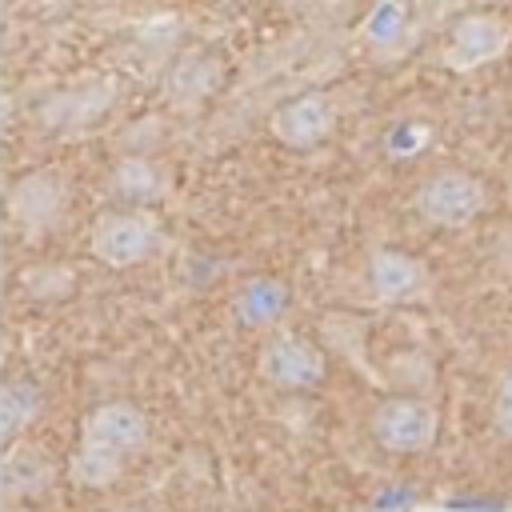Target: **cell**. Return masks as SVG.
I'll return each instance as SVG.
<instances>
[{
	"label": "cell",
	"mask_w": 512,
	"mask_h": 512,
	"mask_svg": "<svg viewBox=\"0 0 512 512\" xmlns=\"http://www.w3.org/2000/svg\"><path fill=\"white\" fill-rule=\"evenodd\" d=\"M88 248L108 268H132V264H144L160 248V224L152 220V212L116 204L92 220Z\"/></svg>",
	"instance_id": "6da1fadb"
},
{
	"label": "cell",
	"mask_w": 512,
	"mask_h": 512,
	"mask_svg": "<svg viewBox=\"0 0 512 512\" xmlns=\"http://www.w3.org/2000/svg\"><path fill=\"white\" fill-rule=\"evenodd\" d=\"M416 212L432 228H464L488 208V188L464 168H440L416 188Z\"/></svg>",
	"instance_id": "7a4b0ae2"
},
{
	"label": "cell",
	"mask_w": 512,
	"mask_h": 512,
	"mask_svg": "<svg viewBox=\"0 0 512 512\" xmlns=\"http://www.w3.org/2000/svg\"><path fill=\"white\" fill-rule=\"evenodd\" d=\"M256 368H260V376H264L272 388H280V392H312V388L324 380V372H328L324 348H320L316 340L300 336V332H288V328L272 332V336L260 344Z\"/></svg>",
	"instance_id": "3957f363"
},
{
	"label": "cell",
	"mask_w": 512,
	"mask_h": 512,
	"mask_svg": "<svg viewBox=\"0 0 512 512\" xmlns=\"http://www.w3.org/2000/svg\"><path fill=\"white\" fill-rule=\"evenodd\" d=\"M372 436L384 452H396V456L428 452L440 436V412L420 396H388L372 412Z\"/></svg>",
	"instance_id": "277c9868"
},
{
	"label": "cell",
	"mask_w": 512,
	"mask_h": 512,
	"mask_svg": "<svg viewBox=\"0 0 512 512\" xmlns=\"http://www.w3.org/2000/svg\"><path fill=\"white\" fill-rule=\"evenodd\" d=\"M76 444H88L128 468V460L140 456V448L148 444V412L132 400H100L84 412Z\"/></svg>",
	"instance_id": "5b68a950"
},
{
	"label": "cell",
	"mask_w": 512,
	"mask_h": 512,
	"mask_svg": "<svg viewBox=\"0 0 512 512\" xmlns=\"http://www.w3.org/2000/svg\"><path fill=\"white\" fill-rule=\"evenodd\" d=\"M512 48V24L500 12H464L440 48V64L452 72H476Z\"/></svg>",
	"instance_id": "8992f818"
},
{
	"label": "cell",
	"mask_w": 512,
	"mask_h": 512,
	"mask_svg": "<svg viewBox=\"0 0 512 512\" xmlns=\"http://www.w3.org/2000/svg\"><path fill=\"white\" fill-rule=\"evenodd\" d=\"M64 208H68V184L52 168L20 172L4 192V216L28 236L32 232H48L64 216Z\"/></svg>",
	"instance_id": "52a82bcc"
},
{
	"label": "cell",
	"mask_w": 512,
	"mask_h": 512,
	"mask_svg": "<svg viewBox=\"0 0 512 512\" xmlns=\"http://www.w3.org/2000/svg\"><path fill=\"white\" fill-rule=\"evenodd\" d=\"M336 128V108L324 92H304L292 96L284 104L272 108L268 116V132L276 136V144L292 148V152H308L316 144H324Z\"/></svg>",
	"instance_id": "ba28073f"
},
{
	"label": "cell",
	"mask_w": 512,
	"mask_h": 512,
	"mask_svg": "<svg viewBox=\"0 0 512 512\" xmlns=\"http://www.w3.org/2000/svg\"><path fill=\"white\" fill-rule=\"evenodd\" d=\"M368 288L380 304H416L428 296L432 276L424 260H416L404 248H376L368 256Z\"/></svg>",
	"instance_id": "9c48e42d"
},
{
	"label": "cell",
	"mask_w": 512,
	"mask_h": 512,
	"mask_svg": "<svg viewBox=\"0 0 512 512\" xmlns=\"http://www.w3.org/2000/svg\"><path fill=\"white\" fill-rule=\"evenodd\" d=\"M220 80H224V64H220V56L216 52H208V48H188V52H180L168 68H164V96H168V104H176V108H196V104H204L216 88H220Z\"/></svg>",
	"instance_id": "30bf717a"
},
{
	"label": "cell",
	"mask_w": 512,
	"mask_h": 512,
	"mask_svg": "<svg viewBox=\"0 0 512 512\" xmlns=\"http://www.w3.org/2000/svg\"><path fill=\"white\" fill-rule=\"evenodd\" d=\"M292 304V292L280 276H248L232 296V316L244 328H268L276 324Z\"/></svg>",
	"instance_id": "8fae6325"
},
{
	"label": "cell",
	"mask_w": 512,
	"mask_h": 512,
	"mask_svg": "<svg viewBox=\"0 0 512 512\" xmlns=\"http://www.w3.org/2000/svg\"><path fill=\"white\" fill-rule=\"evenodd\" d=\"M56 480V464L44 448H8L0 464V488L8 500H32L48 492Z\"/></svg>",
	"instance_id": "7c38bea8"
},
{
	"label": "cell",
	"mask_w": 512,
	"mask_h": 512,
	"mask_svg": "<svg viewBox=\"0 0 512 512\" xmlns=\"http://www.w3.org/2000/svg\"><path fill=\"white\" fill-rule=\"evenodd\" d=\"M108 192L120 200V208H136L148 212V204H156L164 196V176L156 172L152 160L144 156H124L112 176H108Z\"/></svg>",
	"instance_id": "4fadbf2b"
},
{
	"label": "cell",
	"mask_w": 512,
	"mask_h": 512,
	"mask_svg": "<svg viewBox=\"0 0 512 512\" xmlns=\"http://www.w3.org/2000/svg\"><path fill=\"white\" fill-rule=\"evenodd\" d=\"M108 104H112V84L108 80H96V84H80V88H68L60 96H52L40 108V116L52 128H80L92 116H100Z\"/></svg>",
	"instance_id": "5bb4252c"
},
{
	"label": "cell",
	"mask_w": 512,
	"mask_h": 512,
	"mask_svg": "<svg viewBox=\"0 0 512 512\" xmlns=\"http://www.w3.org/2000/svg\"><path fill=\"white\" fill-rule=\"evenodd\" d=\"M40 412V384L28 376H8L0 388V440L12 444Z\"/></svg>",
	"instance_id": "9a60e30c"
},
{
	"label": "cell",
	"mask_w": 512,
	"mask_h": 512,
	"mask_svg": "<svg viewBox=\"0 0 512 512\" xmlns=\"http://www.w3.org/2000/svg\"><path fill=\"white\" fill-rule=\"evenodd\" d=\"M408 4H396V0H384V4H372L368 16L360 20V36L368 48L376 52H392L400 48V40L408 36Z\"/></svg>",
	"instance_id": "2e32d148"
},
{
	"label": "cell",
	"mask_w": 512,
	"mask_h": 512,
	"mask_svg": "<svg viewBox=\"0 0 512 512\" xmlns=\"http://www.w3.org/2000/svg\"><path fill=\"white\" fill-rule=\"evenodd\" d=\"M120 472H124L120 460H112V456H104V452H96L88 444H76L72 456H68V476L80 488H112L120 480Z\"/></svg>",
	"instance_id": "e0dca14e"
},
{
	"label": "cell",
	"mask_w": 512,
	"mask_h": 512,
	"mask_svg": "<svg viewBox=\"0 0 512 512\" xmlns=\"http://www.w3.org/2000/svg\"><path fill=\"white\" fill-rule=\"evenodd\" d=\"M20 284H24V292L36 296V300H56V296H68V292H72V268L36 264V268H24V272H20Z\"/></svg>",
	"instance_id": "ac0fdd59"
},
{
	"label": "cell",
	"mask_w": 512,
	"mask_h": 512,
	"mask_svg": "<svg viewBox=\"0 0 512 512\" xmlns=\"http://www.w3.org/2000/svg\"><path fill=\"white\" fill-rule=\"evenodd\" d=\"M496 428L504 436H512V368L504 372V380L496 388Z\"/></svg>",
	"instance_id": "d6986e66"
}]
</instances>
